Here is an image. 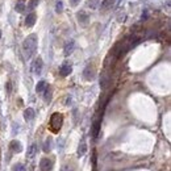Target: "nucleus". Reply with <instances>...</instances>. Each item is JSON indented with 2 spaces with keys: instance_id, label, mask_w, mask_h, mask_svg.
I'll list each match as a JSON object with an SVG mask.
<instances>
[{
  "instance_id": "obj_1",
  "label": "nucleus",
  "mask_w": 171,
  "mask_h": 171,
  "mask_svg": "<svg viewBox=\"0 0 171 171\" xmlns=\"http://www.w3.org/2000/svg\"><path fill=\"white\" fill-rule=\"evenodd\" d=\"M22 50H24V54H25V57L28 58V59L33 57V54L37 50V37H36V34H31V36H28L24 40V42H22Z\"/></svg>"
},
{
  "instance_id": "obj_2",
  "label": "nucleus",
  "mask_w": 171,
  "mask_h": 171,
  "mask_svg": "<svg viewBox=\"0 0 171 171\" xmlns=\"http://www.w3.org/2000/svg\"><path fill=\"white\" fill-rule=\"evenodd\" d=\"M42 67H44V62H42V58H41V57L36 58V59L33 61V63H32V71H33L34 74L40 75L41 73H42Z\"/></svg>"
},
{
  "instance_id": "obj_3",
  "label": "nucleus",
  "mask_w": 171,
  "mask_h": 171,
  "mask_svg": "<svg viewBox=\"0 0 171 171\" xmlns=\"http://www.w3.org/2000/svg\"><path fill=\"white\" fill-rule=\"evenodd\" d=\"M50 124H51V126H53L54 131H58V129L61 128V125H62V116L59 113H54L53 117H51V122Z\"/></svg>"
},
{
  "instance_id": "obj_4",
  "label": "nucleus",
  "mask_w": 171,
  "mask_h": 171,
  "mask_svg": "<svg viewBox=\"0 0 171 171\" xmlns=\"http://www.w3.org/2000/svg\"><path fill=\"white\" fill-rule=\"evenodd\" d=\"M71 71H73V67H71V64H69V63H63L62 66H61V69H59V73H61L62 76L70 75V74H71Z\"/></svg>"
},
{
  "instance_id": "obj_5",
  "label": "nucleus",
  "mask_w": 171,
  "mask_h": 171,
  "mask_svg": "<svg viewBox=\"0 0 171 171\" xmlns=\"http://www.w3.org/2000/svg\"><path fill=\"white\" fill-rule=\"evenodd\" d=\"M51 166H53V163H51V161H49L48 158L41 159L40 167H41V170H42V171H50V170H51Z\"/></svg>"
},
{
  "instance_id": "obj_6",
  "label": "nucleus",
  "mask_w": 171,
  "mask_h": 171,
  "mask_svg": "<svg viewBox=\"0 0 171 171\" xmlns=\"http://www.w3.org/2000/svg\"><path fill=\"white\" fill-rule=\"evenodd\" d=\"M36 20H37V15H36V13H34V12L29 13V15L26 16V19H25V25H26L28 28H31V26L34 25Z\"/></svg>"
},
{
  "instance_id": "obj_7",
  "label": "nucleus",
  "mask_w": 171,
  "mask_h": 171,
  "mask_svg": "<svg viewBox=\"0 0 171 171\" xmlns=\"http://www.w3.org/2000/svg\"><path fill=\"white\" fill-rule=\"evenodd\" d=\"M74 49H75V42H74V41H70V42H67L66 45H64V55L73 54Z\"/></svg>"
},
{
  "instance_id": "obj_8",
  "label": "nucleus",
  "mask_w": 171,
  "mask_h": 171,
  "mask_svg": "<svg viewBox=\"0 0 171 171\" xmlns=\"http://www.w3.org/2000/svg\"><path fill=\"white\" fill-rule=\"evenodd\" d=\"M24 119L26 121H32L34 119V109L33 108H26L24 111Z\"/></svg>"
},
{
  "instance_id": "obj_9",
  "label": "nucleus",
  "mask_w": 171,
  "mask_h": 171,
  "mask_svg": "<svg viewBox=\"0 0 171 171\" xmlns=\"http://www.w3.org/2000/svg\"><path fill=\"white\" fill-rule=\"evenodd\" d=\"M46 87H48V83H46L45 80H40L37 83V86H36V92L37 93H42Z\"/></svg>"
},
{
  "instance_id": "obj_10",
  "label": "nucleus",
  "mask_w": 171,
  "mask_h": 171,
  "mask_svg": "<svg viewBox=\"0 0 171 171\" xmlns=\"http://www.w3.org/2000/svg\"><path fill=\"white\" fill-rule=\"evenodd\" d=\"M83 76H84V78H86L87 80H91V79L93 78V70H92V67H91V66H87V67L84 69Z\"/></svg>"
},
{
  "instance_id": "obj_11",
  "label": "nucleus",
  "mask_w": 171,
  "mask_h": 171,
  "mask_svg": "<svg viewBox=\"0 0 171 171\" xmlns=\"http://www.w3.org/2000/svg\"><path fill=\"white\" fill-rule=\"evenodd\" d=\"M11 149H12L15 153H20L22 150V146H21V144L19 142V141L13 140L12 142H11Z\"/></svg>"
},
{
  "instance_id": "obj_12",
  "label": "nucleus",
  "mask_w": 171,
  "mask_h": 171,
  "mask_svg": "<svg viewBox=\"0 0 171 171\" xmlns=\"http://www.w3.org/2000/svg\"><path fill=\"white\" fill-rule=\"evenodd\" d=\"M37 154V145L32 144L28 149V158H34V155Z\"/></svg>"
},
{
  "instance_id": "obj_13",
  "label": "nucleus",
  "mask_w": 171,
  "mask_h": 171,
  "mask_svg": "<svg viewBox=\"0 0 171 171\" xmlns=\"http://www.w3.org/2000/svg\"><path fill=\"white\" fill-rule=\"evenodd\" d=\"M115 2H116V0H103L102 4H100V5H102V9H108V8H111L112 5L115 4Z\"/></svg>"
},
{
  "instance_id": "obj_14",
  "label": "nucleus",
  "mask_w": 171,
  "mask_h": 171,
  "mask_svg": "<svg viewBox=\"0 0 171 171\" xmlns=\"http://www.w3.org/2000/svg\"><path fill=\"white\" fill-rule=\"evenodd\" d=\"M42 93H44V99H45V102H50V99H51V90H50V87H49V86L45 88V91H44Z\"/></svg>"
},
{
  "instance_id": "obj_15",
  "label": "nucleus",
  "mask_w": 171,
  "mask_h": 171,
  "mask_svg": "<svg viewBox=\"0 0 171 171\" xmlns=\"http://www.w3.org/2000/svg\"><path fill=\"white\" fill-rule=\"evenodd\" d=\"M55 12L57 13H62L63 12V2H62V0H57V2H55Z\"/></svg>"
},
{
  "instance_id": "obj_16",
  "label": "nucleus",
  "mask_w": 171,
  "mask_h": 171,
  "mask_svg": "<svg viewBox=\"0 0 171 171\" xmlns=\"http://www.w3.org/2000/svg\"><path fill=\"white\" fill-rule=\"evenodd\" d=\"M87 5H88V7H90L91 9H95V8H97V5H100V3H99V0H88Z\"/></svg>"
},
{
  "instance_id": "obj_17",
  "label": "nucleus",
  "mask_w": 171,
  "mask_h": 171,
  "mask_svg": "<svg viewBox=\"0 0 171 171\" xmlns=\"http://www.w3.org/2000/svg\"><path fill=\"white\" fill-rule=\"evenodd\" d=\"M38 4H40V0H32V2H29V4H28V9L33 11Z\"/></svg>"
},
{
  "instance_id": "obj_18",
  "label": "nucleus",
  "mask_w": 171,
  "mask_h": 171,
  "mask_svg": "<svg viewBox=\"0 0 171 171\" xmlns=\"http://www.w3.org/2000/svg\"><path fill=\"white\" fill-rule=\"evenodd\" d=\"M15 9L17 11V12H24V9H25V4L22 3V2H19L16 4V7H15Z\"/></svg>"
},
{
  "instance_id": "obj_19",
  "label": "nucleus",
  "mask_w": 171,
  "mask_h": 171,
  "mask_svg": "<svg viewBox=\"0 0 171 171\" xmlns=\"http://www.w3.org/2000/svg\"><path fill=\"white\" fill-rule=\"evenodd\" d=\"M78 20H79V22L87 21V20H88V16H87L84 12H79V13H78Z\"/></svg>"
},
{
  "instance_id": "obj_20",
  "label": "nucleus",
  "mask_w": 171,
  "mask_h": 171,
  "mask_svg": "<svg viewBox=\"0 0 171 171\" xmlns=\"http://www.w3.org/2000/svg\"><path fill=\"white\" fill-rule=\"evenodd\" d=\"M12 171H24V166L22 164H15Z\"/></svg>"
},
{
  "instance_id": "obj_21",
  "label": "nucleus",
  "mask_w": 171,
  "mask_h": 171,
  "mask_svg": "<svg viewBox=\"0 0 171 171\" xmlns=\"http://www.w3.org/2000/svg\"><path fill=\"white\" fill-rule=\"evenodd\" d=\"M84 151H86V145H84V144H82V146L79 147V150H78L79 155H83V154H84Z\"/></svg>"
},
{
  "instance_id": "obj_22",
  "label": "nucleus",
  "mask_w": 171,
  "mask_h": 171,
  "mask_svg": "<svg viewBox=\"0 0 171 171\" xmlns=\"http://www.w3.org/2000/svg\"><path fill=\"white\" fill-rule=\"evenodd\" d=\"M44 150H45V151H49V150H50V140H48V141H46V144H45Z\"/></svg>"
},
{
  "instance_id": "obj_23",
  "label": "nucleus",
  "mask_w": 171,
  "mask_h": 171,
  "mask_svg": "<svg viewBox=\"0 0 171 171\" xmlns=\"http://www.w3.org/2000/svg\"><path fill=\"white\" fill-rule=\"evenodd\" d=\"M79 3H80V0H70V4H71L73 7H76Z\"/></svg>"
},
{
  "instance_id": "obj_24",
  "label": "nucleus",
  "mask_w": 171,
  "mask_h": 171,
  "mask_svg": "<svg viewBox=\"0 0 171 171\" xmlns=\"http://www.w3.org/2000/svg\"><path fill=\"white\" fill-rule=\"evenodd\" d=\"M0 38H2V31H0Z\"/></svg>"
}]
</instances>
